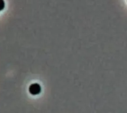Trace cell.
I'll return each mask as SVG.
<instances>
[{"label":"cell","instance_id":"6da1fadb","mask_svg":"<svg viewBox=\"0 0 127 113\" xmlns=\"http://www.w3.org/2000/svg\"><path fill=\"white\" fill-rule=\"evenodd\" d=\"M41 91V86L37 83L31 84L29 87V92L32 95H36L40 93Z\"/></svg>","mask_w":127,"mask_h":113},{"label":"cell","instance_id":"7a4b0ae2","mask_svg":"<svg viewBox=\"0 0 127 113\" xmlns=\"http://www.w3.org/2000/svg\"><path fill=\"white\" fill-rule=\"evenodd\" d=\"M5 6V3L3 0H0V11L3 9Z\"/></svg>","mask_w":127,"mask_h":113}]
</instances>
